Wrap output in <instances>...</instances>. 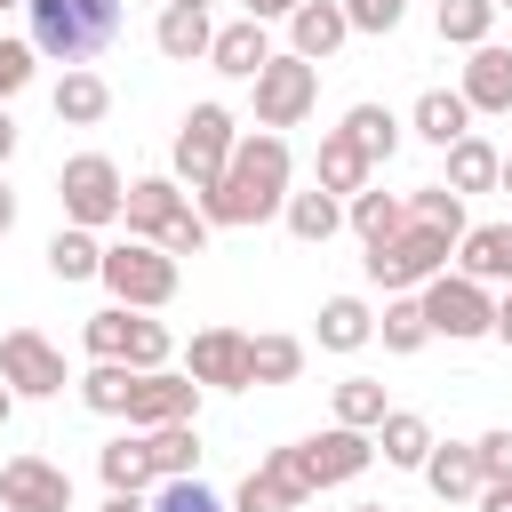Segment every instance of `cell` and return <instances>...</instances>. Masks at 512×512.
Masks as SVG:
<instances>
[{"label":"cell","instance_id":"1","mask_svg":"<svg viewBox=\"0 0 512 512\" xmlns=\"http://www.w3.org/2000/svg\"><path fill=\"white\" fill-rule=\"evenodd\" d=\"M288 136L280 128H256V136H240L232 144V160H224V176L200 192V216L208 224H264V216H280L288 208Z\"/></svg>","mask_w":512,"mask_h":512},{"label":"cell","instance_id":"2","mask_svg":"<svg viewBox=\"0 0 512 512\" xmlns=\"http://www.w3.org/2000/svg\"><path fill=\"white\" fill-rule=\"evenodd\" d=\"M24 16H32V48L48 56V64H88V56H104L112 40H120V0H24Z\"/></svg>","mask_w":512,"mask_h":512},{"label":"cell","instance_id":"3","mask_svg":"<svg viewBox=\"0 0 512 512\" xmlns=\"http://www.w3.org/2000/svg\"><path fill=\"white\" fill-rule=\"evenodd\" d=\"M448 256H456V232H440V224H400L392 240H376L360 264H368V280L384 288V296H408V288H424L432 272H448Z\"/></svg>","mask_w":512,"mask_h":512},{"label":"cell","instance_id":"4","mask_svg":"<svg viewBox=\"0 0 512 512\" xmlns=\"http://www.w3.org/2000/svg\"><path fill=\"white\" fill-rule=\"evenodd\" d=\"M104 288H112V304H128V312H160L168 296H176V280H184V264L160 248V240H112L104 248V272H96Z\"/></svg>","mask_w":512,"mask_h":512},{"label":"cell","instance_id":"5","mask_svg":"<svg viewBox=\"0 0 512 512\" xmlns=\"http://www.w3.org/2000/svg\"><path fill=\"white\" fill-rule=\"evenodd\" d=\"M56 200H64V224L104 232V224H120V208H128V176H120L104 152H72L64 176H56Z\"/></svg>","mask_w":512,"mask_h":512},{"label":"cell","instance_id":"6","mask_svg":"<svg viewBox=\"0 0 512 512\" xmlns=\"http://www.w3.org/2000/svg\"><path fill=\"white\" fill-rule=\"evenodd\" d=\"M416 296H424V320H432V336H448V344L496 336V288H480L472 272H432Z\"/></svg>","mask_w":512,"mask_h":512},{"label":"cell","instance_id":"7","mask_svg":"<svg viewBox=\"0 0 512 512\" xmlns=\"http://www.w3.org/2000/svg\"><path fill=\"white\" fill-rule=\"evenodd\" d=\"M248 88H256V128H304L312 104H320V64L296 56V48H288V56L272 48V64H264Z\"/></svg>","mask_w":512,"mask_h":512},{"label":"cell","instance_id":"8","mask_svg":"<svg viewBox=\"0 0 512 512\" xmlns=\"http://www.w3.org/2000/svg\"><path fill=\"white\" fill-rule=\"evenodd\" d=\"M232 144H240L232 112H224V104H192V112H184V128H176V168H168V176H176L184 192H208V184L224 176Z\"/></svg>","mask_w":512,"mask_h":512},{"label":"cell","instance_id":"9","mask_svg":"<svg viewBox=\"0 0 512 512\" xmlns=\"http://www.w3.org/2000/svg\"><path fill=\"white\" fill-rule=\"evenodd\" d=\"M288 456H296V472H304L312 488H344V480H360V472L376 464V432H360V424H328V432L296 440Z\"/></svg>","mask_w":512,"mask_h":512},{"label":"cell","instance_id":"10","mask_svg":"<svg viewBox=\"0 0 512 512\" xmlns=\"http://www.w3.org/2000/svg\"><path fill=\"white\" fill-rule=\"evenodd\" d=\"M0 376L16 384V400H56L64 392V352L40 328H0Z\"/></svg>","mask_w":512,"mask_h":512},{"label":"cell","instance_id":"11","mask_svg":"<svg viewBox=\"0 0 512 512\" xmlns=\"http://www.w3.org/2000/svg\"><path fill=\"white\" fill-rule=\"evenodd\" d=\"M184 416H200V384H192V368H136L128 424L152 432V424H184Z\"/></svg>","mask_w":512,"mask_h":512},{"label":"cell","instance_id":"12","mask_svg":"<svg viewBox=\"0 0 512 512\" xmlns=\"http://www.w3.org/2000/svg\"><path fill=\"white\" fill-rule=\"evenodd\" d=\"M184 368H192L200 392H248V384H256V376H248V336H240V328H200V336L184 344Z\"/></svg>","mask_w":512,"mask_h":512},{"label":"cell","instance_id":"13","mask_svg":"<svg viewBox=\"0 0 512 512\" xmlns=\"http://www.w3.org/2000/svg\"><path fill=\"white\" fill-rule=\"evenodd\" d=\"M0 504L8 512H72V472L48 456H8L0 464Z\"/></svg>","mask_w":512,"mask_h":512},{"label":"cell","instance_id":"14","mask_svg":"<svg viewBox=\"0 0 512 512\" xmlns=\"http://www.w3.org/2000/svg\"><path fill=\"white\" fill-rule=\"evenodd\" d=\"M304 496H312V480L296 472V456H288V448H272V456L240 480L232 512H304Z\"/></svg>","mask_w":512,"mask_h":512},{"label":"cell","instance_id":"15","mask_svg":"<svg viewBox=\"0 0 512 512\" xmlns=\"http://www.w3.org/2000/svg\"><path fill=\"white\" fill-rule=\"evenodd\" d=\"M184 208H192V200H184L176 176H128V208H120V224H128L136 240H160Z\"/></svg>","mask_w":512,"mask_h":512},{"label":"cell","instance_id":"16","mask_svg":"<svg viewBox=\"0 0 512 512\" xmlns=\"http://www.w3.org/2000/svg\"><path fill=\"white\" fill-rule=\"evenodd\" d=\"M464 104L472 112H512V48H496V40H480V48H464Z\"/></svg>","mask_w":512,"mask_h":512},{"label":"cell","instance_id":"17","mask_svg":"<svg viewBox=\"0 0 512 512\" xmlns=\"http://www.w3.org/2000/svg\"><path fill=\"white\" fill-rule=\"evenodd\" d=\"M424 480H432V496H440V504H472V496L488 488V480H480V448H472V440H432Z\"/></svg>","mask_w":512,"mask_h":512},{"label":"cell","instance_id":"18","mask_svg":"<svg viewBox=\"0 0 512 512\" xmlns=\"http://www.w3.org/2000/svg\"><path fill=\"white\" fill-rule=\"evenodd\" d=\"M344 40H352V16H344V0H304V8L288 16V48H296V56H312V64H328Z\"/></svg>","mask_w":512,"mask_h":512},{"label":"cell","instance_id":"19","mask_svg":"<svg viewBox=\"0 0 512 512\" xmlns=\"http://www.w3.org/2000/svg\"><path fill=\"white\" fill-rule=\"evenodd\" d=\"M208 64H216L224 80H256V72L272 64V32H264L256 16H240V24H216V48H208Z\"/></svg>","mask_w":512,"mask_h":512},{"label":"cell","instance_id":"20","mask_svg":"<svg viewBox=\"0 0 512 512\" xmlns=\"http://www.w3.org/2000/svg\"><path fill=\"white\" fill-rule=\"evenodd\" d=\"M456 272H472L480 288H512V224H472L456 240Z\"/></svg>","mask_w":512,"mask_h":512},{"label":"cell","instance_id":"21","mask_svg":"<svg viewBox=\"0 0 512 512\" xmlns=\"http://www.w3.org/2000/svg\"><path fill=\"white\" fill-rule=\"evenodd\" d=\"M152 40H160V56H168V64H192V56H208V48H216V24H208V8L160 0V24H152Z\"/></svg>","mask_w":512,"mask_h":512},{"label":"cell","instance_id":"22","mask_svg":"<svg viewBox=\"0 0 512 512\" xmlns=\"http://www.w3.org/2000/svg\"><path fill=\"white\" fill-rule=\"evenodd\" d=\"M408 128H416L432 152H448L456 136H472V104H464V88H424L416 112H408Z\"/></svg>","mask_w":512,"mask_h":512},{"label":"cell","instance_id":"23","mask_svg":"<svg viewBox=\"0 0 512 512\" xmlns=\"http://www.w3.org/2000/svg\"><path fill=\"white\" fill-rule=\"evenodd\" d=\"M368 152L344 136V128H328L320 136V152H312V176H320V192H336V200H352V192H368Z\"/></svg>","mask_w":512,"mask_h":512},{"label":"cell","instance_id":"24","mask_svg":"<svg viewBox=\"0 0 512 512\" xmlns=\"http://www.w3.org/2000/svg\"><path fill=\"white\" fill-rule=\"evenodd\" d=\"M96 472H104V488H128V496H152V480H160V464H152V440H144V432L104 440V448H96Z\"/></svg>","mask_w":512,"mask_h":512},{"label":"cell","instance_id":"25","mask_svg":"<svg viewBox=\"0 0 512 512\" xmlns=\"http://www.w3.org/2000/svg\"><path fill=\"white\" fill-rule=\"evenodd\" d=\"M48 104H56V120H64V128H96V120L112 112V88H104V72L72 64V72L56 80V96H48Z\"/></svg>","mask_w":512,"mask_h":512},{"label":"cell","instance_id":"26","mask_svg":"<svg viewBox=\"0 0 512 512\" xmlns=\"http://www.w3.org/2000/svg\"><path fill=\"white\" fill-rule=\"evenodd\" d=\"M496 176H504V152H496V144H488L480 128L448 144V176H440L448 192H496Z\"/></svg>","mask_w":512,"mask_h":512},{"label":"cell","instance_id":"27","mask_svg":"<svg viewBox=\"0 0 512 512\" xmlns=\"http://www.w3.org/2000/svg\"><path fill=\"white\" fill-rule=\"evenodd\" d=\"M280 216H288V232H296L304 248H328V240L344 232V200H336V192H320V184H312V192H288V208H280Z\"/></svg>","mask_w":512,"mask_h":512},{"label":"cell","instance_id":"28","mask_svg":"<svg viewBox=\"0 0 512 512\" xmlns=\"http://www.w3.org/2000/svg\"><path fill=\"white\" fill-rule=\"evenodd\" d=\"M360 344H376V312L360 296H328L320 304V352H360Z\"/></svg>","mask_w":512,"mask_h":512},{"label":"cell","instance_id":"29","mask_svg":"<svg viewBox=\"0 0 512 512\" xmlns=\"http://www.w3.org/2000/svg\"><path fill=\"white\" fill-rule=\"evenodd\" d=\"M376 448H384V464H400V472H424V456H432V424H424L416 408H392V416L376 424Z\"/></svg>","mask_w":512,"mask_h":512},{"label":"cell","instance_id":"30","mask_svg":"<svg viewBox=\"0 0 512 512\" xmlns=\"http://www.w3.org/2000/svg\"><path fill=\"white\" fill-rule=\"evenodd\" d=\"M344 224L360 232V248H376V240H392V232L408 224V200H400V192H352V200H344Z\"/></svg>","mask_w":512,"mask_h":512},{"label":"cell","instance_id":"31","mask_svg":"<svg viewBox=\"0 0 512 512\" xmlns=\"http://www.w3.org/2000/svg\"><path fill=\"white\" fill-rule=\"evenodd\" d=\"M48 272H56V280H96V272H104V240H96L88 224H64V232L48 240Z\"/></svg>","mask_w":512,"mask_h":512},{"label":"cell","instance_id":"32","mask_svg":"<svg viewBox=\"0 0 512 512\" xmlns=\"http://www.w3.org/2000/svg\"><path fill=\"white\" fill-rule=\"evenodd\" d=\"M376 336H384V352H400V360H408V352H424V344H432L424 296H416V288H408V296H392V304H384V320H376Z\"/></svg>","mask_w":512,"mask_h":512},{"label":"cell","instance_id":"33","mask_svg":"<svg viewBox=\"0 0 512 512\" xmlns=\"http://www.w3.org/2000/svg\"><path fill=\"white\" fill-rule=\"evenodd\" d=\"M144 440H152L160 480H192V472H200V424H192V416H184V424H152Z\"/></svg>","mask_w":512,"mask_h":512},{"label":"cell","instance_id":"34","mask_svg":"<svg viewBox=\"0 0 512 512\" xmlns=\"http://www.w3.org/2000/svg\"><path fill=\"white\" fill-rule=\"evenodd\" d=\"M128 392H136V368H128V360H88L80 400H88L96 416H128Z\"/></svg>","mask_w":512,"mask_h":512},{"label":"cell","instance_id":"35","mask_svg":"<svg viewBox=\"0 0 512 512\" xmlns=\"http://www.w3.org/2000/svg\"><path fill=\"white\" fill-rule=\"evenodd\" d=\"M344 136H352L368 160H392V152H400V120H392V104H352V112H344Z\"/></svg>","mask_w":512,"mask_h":512},{"label":"cell","instance_id":"36","mask_svg":"<svg viewBox=\"0 0 512 512\" xmlns=\"http://www.w3.org/2000/svg\"><path fill=\"white\" fill-rule=\"evenodd\" d=\"M248 376L256 384H296L304 376V344L296 336H248Z\"/></svg>","mask_w":512,"mask_h":512},{"label":"cell","instance_id":"37","mask_svg":"<svg viewBox=\"0 0 512 512\" xmlns=\"http://www.w3.org/2000/svg\"><path fill=\"white\" fill-rule=\"evenodd\" d=\"M432 24H440V40H448V48H480V40H488V24H496V0H440V8H432Z\"/></svg>","mask_w":512,"mask_h":512},{"label":"cell","instance_id":"38","mask_svg":"<svg viewBox=\"0 0 512 512\" xmlns=\"http://www.w3.org/2000/svg\"><path fill=\"white\" fill-rule=\"evenodd\" d=\"M384 416H392V400H384V384H376V376H344V384H336V424L376 432Z\"/></svg>","mask_w":512,"mask_h":512},{"label":"cell","instance_id":"39","mask_svg":"<svg viewBox=\"0 0 512 512\" xmlns=\"http://www.w3.org/2000/svg\"><path fill=\"white\" fill-rule=\"evenodd\" d=\"M408 216H416V224H440V232H456V240L472 232V224H464V192H448V184H416V192H408Z\"/></svg>","mask_w":512,"mask_h":512},{"label":"cell","instance_id":"40","mask_svg":"<svg viewBox=\"0 0 512 512\" xmlns=\"http://www.w3.org/2000/svg\"><path fill=\"white\" fill-rule=\"evenodd\" d=\"M144 512H224V496H216L200 472H192V480H152Z\"/></svg>","mask_w":512,"mask_h":512},{"label":"cell","instance_id":"41","mask_svg":"<svg viewBox=\"0 0 512 512\" xmlns=\"http://www.w3.org/2000/svg\"><path fill=\"white\" fill-rule=\"evenodd\" d=\"M80 344H88V360H128V304H104V312H88Z\"/></svg>","mask_w":512,"mask_h":512},{"label":"cell","instance_id":"42","mask_svg":"<svg viewBox=\"0 0 512 512\" xmlns=\"http://www.w3.org/2000/svg\"><path fill=\"white\" fill-rule=\"evenodd\" d=\"M168 352H176V336L152 312H128V368H168Z\"/></svg>","mask_w":512,"mask_h":512},{"label":"cell","instance_id":"43","mask_svg":"<svg viewBox=\"0 0 512 512\" xmlns=\"http://www.w3.org/2000/svg\"><path fill=\"white\" fill-rule=\"evenodd\" d=\"M208 232H216V224H208L200 208H184V216H176V224L160 232V248H168V256L184 264V256H208Z\"/></svg>","mask_w":512,"mask_h":512},{"label":"cell","instance_id":"44","mask_svg":"<svg viewBox=\"0 0 512 512\" xmlns=\"http://www.w3.org/2000/svg\"><path fill=\"white\" fill-rule=\"evenodd\" d=\"M32 56H40L32 40H8V32H0V104L32 88Z\"/></svg>","mask_w":512,"mask_h":512},{"label":"cell","instance_id":"45","mask_svg":"<svg viewBox=\"0 0 512 512\" xmlns=\"http://www.w3.org/2000/svg\"><path fill=\"white\" fill-rule=\"evenodd\" d=\"M344 16H352V32H400V16H408V0H344Z\"/></svg>","mask_w":512,"mask_h":512},{"label":"cell","instance_id":"46","mask_svg":"<svg viewBox=\"0 0 512 512\" xmlns=\"http://www.w3.org/2000/svg\"><path fill=\"white\" fill-rule=\"evenodd\" d=\"M472 448H480V480H512V424H496V432H480Z\"/></svg>","mask_w":512,"mask_h":512},{"label":"cell","instance_id":"47","mask_svg":"<svg viewBox=\"0 0 512 512\" xmlns=\"http://www.w3.org/2000/svg\"><path fill=\"white\" fill-rule=\"evenodd\" d=\"M480 512H512V480H488L480 488Z\"/></svg>","mask_w":512,"mask_h":512},{"label":"cell","instance_id":"48","mask_svg":"<svg viewBox=\"0 0 512 512\" xmlns=\"http://www.w3.org/2000/svg\"><path fill=\"white\" fill-rule=\"evenodd\" d=\"M296 8H304V0H248V16H256V24H272V16H296Z\"/></svg>","mask_w":512,"mask_h":512},{"label":"cell","instance_id":"49","mask_svg":"<svg viewBox=\"0 0 512 512\" xmlns=\"http://www.w3.org/2000/svg\"><path fill=\"white\" fill-rule=\"evenodd\" d=\"M496 336L512 344V288H496Z\"/></svg>","mask_w":512,"mask_h":512},{"label":"cell","instance_id":"50","mask_svg":"<svg viewBox=\"0 0 512 512\" xmlns=\"http://www.w3.org/2000/svg\"><path fill=\"white\" fill-rule=\"evenodd\" d=\"M104 512H144V496H128V488H112V496H104Z\"/></svg>","mask_w":512,"mask_h":512},{"label":"cell","instance_id":"51","mask_svg":"<svg viewBox=\"0 0 512 512\" xmlns=\"http://www.w3.org/2000/svg\"><path fill=\"white\" fill-rule=\"evenodd\" d=\"M8 152H16V120H8V104H0V168H8Z\"/></svg>","mask_w":512,"mask_h":512},{"label":"cell","instance_id":"52","mask_svg":"<svg viewBox=\"0 0 512 512\" xmlns=\"http://www.w3.org/2000/svg\"><path fill=\"white\" fill-rule=\"evenodd\" d=\"M16 224V192H8V176H0V232Z\"/></svg>","mask_w":512,"mask_h":512},{"label":"cell","instance_id":"53","mask_svg":"<svg viewBox=\"0 0 512 512\" xmlns=\"http://www.w3.org/2000/svg\"><path fill=\"white\" fill-rule=\"evenodd\" d=\"M8 416H16V384L0 376V432H8Z\"/></svg>","mask_w":512,"mask_h":512},{"label":"cell","instance_id":"54","mask_svg":"<svg viewBox=\"0 0 512 512\" xmlns=\"http://www.w3.org/2000/svg\"><path fill=\"white\" fill-rule=\"evenodd\" d=\"M496 192H512V152H504V176H496Z\"/></svg>","mask_w":512,"mask_h":512},{"label":"cell","instance_id":"55","mask_svg":"<svg viewBox=\"0 0 512 512\" xmlns=\"http://www.w3.org/2000/svg\"><path fill=\"white\" fill-rule=\"evenodd\" d=\"M352 512H392V504H352Z\"/></svg>","mask_w":512,"mask_h":512},{"label":"cell","instance_id":"56","mask_svg":"<svg viewBox=\"0 0 512 512\" xmlns=\"http://www.w3.org/2000/svg\"><path fill=\"white\" fill-rule=\"evenodd\" d=\"M184 8H208V0H184Z\"/></svg>","mask_w":512,"mask_h":512},{"label":"cell","instance_id":"57","mask_svg":"<svg viewBox=\"0 0 512 512\" xmlns=\"http://www.w3.org/2000/svg\"><path fill=\"white\" fill-rule=\"evenodd\" d=\"M0 8H24V0H0Z\"/></svg>","mask_w":512,"mask_h":512},{"label":"cell","instance_id":"58","mask_svg":"<svg viewBox=\"0 0 512 512\" xmlns=\"http://www.w3.org/2000/svg\"><path fill=\"white\" fill-rule=\"evenodd\" d=\"M496 8H512V0H496Z\"/></svg>","mask_w":512,"mask_h":512},{"label":"cell","instance_id":"59","mask_svg":"<svg viewBox=\"0 0 512 512\" xmlns=\"http://www.w3.org/2000/svg\"><path fill=\"white\" fill-rule=\"evenodd\" d=\"M440 512H456V504H440Z\"/></svg>","mask_w":512,"mask_h":512},{"label":"cell","instance_id":"60","mask_svg":"<svg viewBox=\"0 0 512 512\" xmlns=\"http://www.w3.org/2000/svg\"><path fill=\"white\" fill-rule=\"evenodd\" d=\"M0 512H8V504H0Z\"/></svg>","mask_w":512,"mask_h":512}]
</instances>
